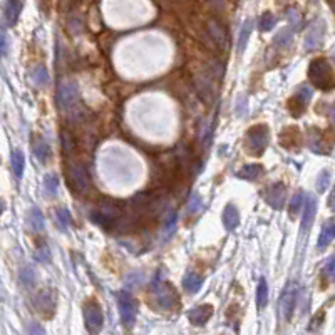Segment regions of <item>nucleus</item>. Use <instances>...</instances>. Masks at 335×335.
I'll use <instances>...</instances> for the list:
<instances>
[{
  "label": "nucleus",
  "mask_w": 335,
  "mask_h": 335,
  "mask_svg": "<svg viewBox=\"0 0 335 335\" xmlns=\"http://www.w3.org/2000/svg\"><path fill=\"white\" fill-rule=\"evenodd\" d=\"M154 300L156 305L165 308V310H171L178 305V292L173 288V285H169L168 281H154Z\"/></svg>",
  "instance_id": "nucleus-6"
},
{
  "label": "nucleus",
  "mask_w": 335,
  "mask_h": 335,
  "mask_svg": "<svg viewBox=\"0 0 335 335\" xmlns=\"http://www.w3.org/2000/svg\"><path fill=\"white\" fill-rule=\"evenodd\" d=\"M295 303H297V285L288 283V286L283 290V295L280 297L279 302V310L281 320L288 322L292 319L293 310H295Z\"/></svg>",
  "instance_id": "nucleus-8"
},
{
  "label": "nucleus",
  "mask_w": 335,
  "mask_h": 335,
  "mask_svg": "<svg viewBox=\"0 0 335 335\" xmlns=\"http://www.w3.org/2000/svg\"><path fill=\"white\" fill-rule=\"evenodd\" d=\"M34 307L39 314L44 317H52L56 312V292L54 290H42L37 293V297L34 298Z\"/></svg>",
  "instance_id": "nucleus-10"
},
{
  "label": "nucleus",
  "mask_w": 335,
  "mask_h": 335,
  "mask_svg": "<svg viewBox=\"0 0 335 335\" xmlns=\"http://www.w3.org/2000/svg\"><path fill=\"white\" fill-rule=\"evenodd\" d=\"M280 143L285 148H297L300 144V131H298V127L295 126L285 127L280 134Z\"/></svg>",
  "instance_id": "nucleus-15"
},
{
  "label": "nucleus",
  "mask_w": 335,
  "mask_h": 335,
  "mask_svg": "<svg viewBox=\"0 0 335 335\" xmlns=\"http://www.w3.org/2000/svg\"><path fill=\"white\" fill-rule=\"evenodd\" d=\"M37 260H39V262H42V263H46V262H49V260H51V251H49V248H47L46 245H42V246H39V248H37Z\"/></svg>",
  "instance_id": "nucleus-36"
},
{
  "label": "nucleus",
  "mask_w": 335,
  "mask_h": 335,
  "mask_svg": "<svg viewBox=\"0 0 335 335\" xmlns=\"http://www.w3.org/2000/svg\"><path fill=\"white\" fill-rule=\"evenodd\" d=\"M67 183L76 193H86L89 188V178L82 166L79 165H70L67 168Z\"/></svg>",
  "instance_id": "nucleus-9"
},
{
  "label": "nucleus",
  "mask_w": 335,
  "mask_h": 335,
  "mask_svg": "<svg viewBox=\"0 0 335 335\" xmlns=\"http://www.w3.org/2000/svg\"><path fill=\"white\" fill-rule=\"evenodd\" d=\"M20 279H22V281H24V285L32 286V285L35 283V275H34V270H32V268H25V270L22 272Z\"/></svg>",
  "instance_id": "nucleus-35"
},
{
  "label": "nucleus",
  "mask_w": 335,
  "mask_h": 335,
  "mask_svg": "<svg viewBox=\"0 0 335 335\" xmlns=\"http://www.w3.org/2000/svg\"><path fill=\"white\" fill-rule=\"evenodd\" d=\"M176 220H178V217H176V213H173L169 217V220H168V223H166V231L168 233H171L174 230V226H176Z\"/></svg>",
  "instance_id": "nucleus-41"
},
{
  "label": "nucleus",
  "mask_w": 335,
  "mask_h": 335,
  "mask_svg": "<svg viewBox=\"0 0 335 335\" xmlns=\"http://www.w3.org/2000/svg\"><path fill=\"white\" fill-rule=\"evenodd\" d=\"M57 188H59V178H57V174L56 173L46 174V178H44V189H46L47 195L54 196L57 193Z\"/></svg>",
  "instance_id": "nucleus-25"
},
{
  "label": "nucleus",
  "mask_w": 335,
  "mask_h": 335,
  "mask_svg": "<svg viewBox=\"0 0 335 335\" xmlns=\"http://www.w3.org/2000/svg\"><path fill=\"white\" fill-rule=\"evenodd\" d=\"M82 314H84V324H86V329L89 330V334L98 335L104 324L103 308H101L99 302L96 300V298H87L82 305Z\"/></svg>",
  "instance_id": "nucleus-4"
},
{
  "label": "nucleus",
  "mask_w": 335,
  "mask_h": 335,
  "mask_svg": "<svg viewBox=\"0 0 335 335\" xmlns=\"http://www.w3.org/2000/svg\"><path fill=\"white\" fill-rule=\"evenodd\" d=\"M119 303V314H121V322L126 327H133L136 322V314H138V303L127 292L117 293Z\"/></svg>",
  "instance_id": "nucleus-7"
},
{
  "label": "nucleus",
  "mask_w": 335,
  "mask_h": 335,
  "mask_svg": "<svg viewBox=\"0 0 335 335\" xmlns=\"http://www.w3.org/2000/svg\"><path fill=\"white\" fill-rule=\"evenodd\" d=\"M56 217H57V222L62 228H67L70 224V213L67 208H59L56 211Z\"/></svg>",
  "instance_id": "nucleus-31"
},
{
  "label": "nucleus",
  "mask_w": 335,
  "mask_h": 335,
  "mask_svg": "<svg viewBox=\"0 0 335 335\" xmlns=\"http://www.w3.org/2000/svg\"><path fill=\"white\" fill-rule=\"evenodd\" d=\"M292 34H293V30L290 27L281 30V32L275 37V44H279V46H286V44L290 42V39H292Z\"/></svg>",
  "instance_id": "nucleus-34"
},
{
  "label": "nucleus",
  "mask_w": 335,
  "mask_h": 335,
  "mask_svg": "<svg viewBox=\"0 0 335 335\" xmlns=\"http://www.w3.org/2000/svg\"><path fill=\"white\" fill-rule=\"evenodd\" d=\"M60 139H62V149L65 153H72L74 149H76V138H74L70 131L62 129V133H60Z\"/></svg>",
  "instance_id": "nucleus-28"
},
{
  "label": "nucleus",
  "mask_w": 335,
  "mask_h": 335,
  "mask_svg": "<svg viewBox=\"0 0 335 335\" xmlns=\"http://www.w3.org/2000/svg\"><path fill=\"white\" fill-rule=\"evenodd\" d=\"M30 77H32V81L37 84V86H46V84L49 82V74H47V69L44 67V65L34 67L32 72H30Z\"/></svg>",
  "instance_id": "nucleus-24"
},
{
  "label": "nucleus",
  "mask_w": 335,
  "mask_h": 335,
  "mask_svg": "<svg viewBox=\"0 0 335 335\" xmlns=\"http://www.w3.org/2000/svg\"><path fill=\"white\" fill-rule=\"evenodd\" d=\"M275 24H277V17L273 15L272 12H265V14L262 15V19H260V30L267 32V30L273 29Z\"/></svg>",
  "instance_id": "nucleus-29"
},
{
  "label": "nucleus",
  "mask_w": 335,
  "mask_h": 335,
  "mask_svg": "<svg viewBox=\"0 0 335 335\" xmlns=\"http://www.w3.org/2000/svg\"><path fill=\"white\" fill-rule=\"evenodd\" d=\"M315 211H317V200L314 196L307 198L305 213H303V220H302V231H307L308 228H310V224L315 218Z\"/></svg>",
  "instance_id": "nucleus-17"
},
{
  "label": "nucleus",
  "mask_w": 335,
  "mask_h": 335,
  "mask_svg": "<svg viewBox=\"0 0 335 335\" xmlns=\"http://www.w3.org/2000/svg\"><path fill=\"white\" fill-rule=\"evenodd\" d=\"M312 96H314V92H312V89L308 86H300V87H298V91L295 92V98H297L302 104H305V106L310 103Z\"/></svg>",
  "instance_id": "nucleus-30"
},
{
  "label": "nucleus",
  "mask_w": 335,
  "mask_h": 335,
  "mask_svg": "<svg viewBox=\"0 0 335 335\" xmlns=\"http://www.w3.org/2000/svg\"><path fill=\"white\" fill-rule=\"evenodd\" d=\"M223 223L226 230H235L240 223V215H238V210L233 205H228L223 211Z\"/></svg>",
  "instance_id": "nucleus-18"
},
{
  "label": "nucleus",
  "mask_w": 335,
  "mask_h": 335,
  "mask_svg": "<svg viewBox=\"0 0 335 335\" xmlns=\"http://www.w3.org/2000/svg\"><path fill=\"white\" fill-rule=\"evenodd\" d=\"M268 139H270V131H268V126L257 124V126L250 127L248 133H246L245 146H246V149H248V153L260 156V154L267 149Z\"/></svg>",
  "instance_id": "nucleus-5"
},
{
  "label": "nucleus",
  "mask_w": 335,
  "mask_h": 335,
  "mask_svg": "<svg viewBox=\"0 0 335 335\" xmlns=\"http://www.w3.org/2000/svg\"><path fill=\"white\" fill-rule=\"evenodd\" d=\"M223 76V65L222 64H211L208 67L203 69V72L196 77V86L200 91L201 98L206 103H211L213 98L217 96L218 82Z\"/></svg>",
  "instance_id": "nucleus-1"
},
{
  "label": "nucleus",
  "mask_w": 335,
  "mask_h": 335,
  "mask_svg": "<svg viewBox=\"0 0 335 335\" xmlns=\"http://www.w3.org/2000/svg\"><path fill=\"white\" fill-rule=\"evenodd\" d=\"M201 285H203V277L198 275V273H193V272L188 273L183 280V286L188 293H196L198 290L201 288Z\"/></svg>",
  "instance_id": "nucleus-20"
},
{
  "label": "nucleus",
  "mask_w": 335,
  "mask_h": 335,
  "mask_svg": "<svg viewBox=\"0 0 335 335\" xmlns=\"http://www.w3.org/2000/svg\"><path fill=\"white\" fill-rule=\"evenodd\" d=\"M324 275L327 277L329 281L334 280V257H330L327 260V265L324 267Z\"/></svg>",
  "instance_id": "nucleus-38"
},
{
  "label": "nucleus",
  "mask_w": 335,
  "mask_h": 335,
  "mask_svg": "<svg viewBox=\"0 0 335 335\" xmlns=\"http://www.w3.org/2000/svg\"><path fill=\"white\" fill-rule=\"evenodd\" d=\"M3 210H5V203H3L2 200H0V215L3 213Z\"/></svg>",
  "instance_id": "nucleus-42"
},
{
  "label": "nucleus",
  "mask_w": 335,
  "mask_h": 335,
  "mask_svg": "<svg viewBox=\"0 0 335 335\" xmlns=\"http://www.w3.org/2000/svg\"><path fill=\"white\" fill-rule=\"evenodd\" d=\"M308 77H310L312 84L319 87L322 91H332L334 87V72L332 65L329 64L327 59L324 57H317L310 62L308 67Z\"/></svg>",
  "instance_id": "nucleus-2"
},
{
  "label": "nucleus",
  "mask_w": 335,
  "mask_h": 335,
  "mask_svg": "<svg viewBox=\"0 0 335 335\" xmlns=\"http://www.w3.org/2000/svg\"><path fill=\"white\" fill-rule=\"evenodd\" d=\"M206 32H208V35L211 37V41L217 44V47H220V49H226L228 32H226V27H224L222 22L217 19L208 20V24H206Z\"/></svg>",
  "instance_id": "nucleus-11"
},
{
  "label": "nucleus",
  "mask_w": 335,
  "mask_h": 335,
  "mask_svg": "<svg viewBox=\"0 0 335 335\" xmlns=\"http://www.w3.org/2000/svg\"><path fill=\"white\" fill-rule=\"evenodd\" d=\"M324 32H325V27L322 22H315L314 25H310L307 34V44H305L307 49L314 51L317 47H320L322 41H324Z\"/></svg>",
  "instance_id": "nucleus-13"
},
{
  "label": "nucleus",
  "mask_w": 335,
  "mask_h": 335,
  "mask_svg": "<svg viewBox=\"0 0 335 335\" xmlns=\"http://www.w3.org/2000/svg\"><path fill=\"white\" fill-rule=\"evenodd\" d=\"M29 332H30V335H46V330H44L42 325H39V324H32V325H30Z\"/></svg>",
  "instance_id": "nucleus-40"
},
{
  "label": "nucleus",
  "mask_w": 335,
  "mask_h": 335,
  "mask_svg": "<svg viewBox=\"0 0 335 335\" xmlns=\"http://www.w3.org/2000/svg\"><path fill=\"white\" fill-rule=\"evenodd\" d=\"M283 200H285V184L283 183H277L270 186L267 193V203L270 206H273L275 210H279L283 206Z\"/></svg>",
  "instance_id": "nucleus-14"
},
{
  "label": "nucleus",
  "mask_w": 335,
  "mask_h": 335,
  "mask_svg": "<svg viewBox=\"0 0 335 335\" xmlns=\"http://www.w3.org/2000/svg\"><path fill=\"white\" fill-rule=\"evenodd\" d=\"M303 205V193H297L292 200H290V215L295 217V213H298Z\"/></svg>",
  "instance_id": "nucleus-32"
},
{
  "label": "nucleus",
  "mask_w": 335,
  "mask_h": 335,
  "mask_svg": "<svg viewBox=\"0 0 335 335\" xmlns=\"http://www.w3.org/2000/svg\"><path fill=\"white\" fill-rule=\"evenodd\" d=\"M57 103L62 111H67L70 114H76L82 111L81 101H79V89L77 84L74 81H64L59 84L57 91Z\"/></svg>",
  "instance_id": "nucleus-3"
},
{
  "label": "nucleus",
  "mask_w": 335,
  "mask_h": 335,
  "mask_svg": "<svg viewBox=\"0 0 335 335\" xmlns=\"http://www.w3.org/2000/svg\"><path fill=\"white\" fill-rule=\"evenodd\" d=\"M34 153H35V156L39 158V161H42V163H47L52 156L49 144H47L44 139H39L37 143L34 144Z\"/></svg>",
  "instance_id": "nucleus-22"
},
{
  "label": "nucleus",
  "mask_w": 335,
  "mask_h": 335,
  "mask_svg": "<svg viewBox=\"0 0 335 335\" xmlns=\"http://www.w3.org/2000/svg\"><path fill=\"white\" fill-rule=\"evenodd\" d=\"M24 166H25L24 153L19 151V149H15V151L12 153V169H14V174L19 179L22 178V174H24Z\"/></svg>",
  "instance_id": "nucleus-23"
},
{
  "label": "nucleus",
  "mask_w": 335,
  "mask_h": 335,
  "mask_svg": "<svg viewBox=\"0 0 335 335\" xmlns=\"http://www.w3.org/2000/svg\"><path fill=\"white\" fill-rule=\"evenodd\" d=\"M8 51V39L3 30H0V57H3Z\"/></svg>",
  "instance_id": "nucleus-37"
},
{
  "label": "nucleus",
  "mask_w": 335,
  "mask_h": 335,
  "mask_svg": "<svg viewBox=\"0 0 335 335\" xmlns=\"http://www.w3.org/2000/svg\"><path fill=\"white\" fill-rule=\"evenodd\" d=\"M334 235H335V228H334V220L330 218L327 223L324 224V228H322L320 231V238H319V248H325V246H329L332 243L334 240Z\"/></svg>",
  "instance_id": "nucleus-19"
},
{
  "label": "nucleus",
  "mask_w": 335,
  "mask_h": 335,
  "mask_svg": "<svg viewBox=\"0 0 335 335\" xmlns=\"http://www.w3.org/2000/svg\"><path fill=\"white\" fill-rule=\"evenodd\" d=\"M263 173V168L260 165H248V166H243L240 171H238V178H243V179H257L260 174Z\"/></svg>",
  "instance_id": "nucleus-21"
},
{
  "label": "nucleus",
  "mask_w": 335,
  "mask_h": 335,
  "mask_svg": "<svg viewBox=\"0 0 335 335\" xmlns=\"http://www.w3.org/2000/svg\"><path fill=\"white\" fill-rule=\"evenodd\" d=\"M267 300H268V285H267L265 279H262L258 283V288H257V307L263 308L267 305Z\"/></svg>",
  "instance_id": "nucleus-27"
},
{
  "label": "nucleus",
  "mask_w": 335,
  "mask_h": 335,
  "mask_svg": "<svg viewBox=\"0 0 335 335\" xmlns=\"http://www.w3.org/2000/svg\"><path fill=\"white\" fill-rule=\"evenodd\" d=\"M22 7H24V3L22 2H7L5 3V20H7L8 27H14V25L17 24Z\"/></svg>",
  "instance_id": "nucleus-16"
},
{
  "label": "nucleus",
  "mask_w": 335,
  "mask_h": 335,
  "mask_svg": "<svg viewBox=\"0 0 335 335\" xmlns=\"http://www.w3.org/2000/svg\"><path fill=\"white\" fill-rule=\"evenodd\" d=\"M200 196L198 195H195L191 198V200H189V203H188V213H195V211L200 208Z\"/></svg>",
  "instance_id": "nucleus-39"
},
{
  "label": "nucleus",
  "mask_w": 335,
  "mask_h": 335,
  "mask_svg": "<svg viewBox=\"0 0 335 335\" xmlns=\"http://www.w3.org/2000/svg\"><path fill=\"white\" fill-rule=\"evenodd\" d=\"M251 32V22H246L243 25V29H241V34H240V41H238V51H243L245 46H246V41H248V35Z\"/></svg>",
  "instance_id": "nucleus-33"
},
{
  "label": "nucleus",
  "mask_w": 335,
  "mask_h": 335,
  "mask_svg": "<svg viewBox=\"0 0 335 335\" xmlns=\"http://www.w3.org/2000/svg\"><path fill=\"white\" fill-rule=\"evenodd\" d=\"M213 315V307L205 303V305H198L188 312V320L193 325H205L210 320V317Z\"/></svg>",
  "instance_id": "nucleus-12"
},
{
  "label": "nucleus",
  "mask_w": 335,
  "mask_h": 335,
  "mask_svg": "<svg viewBox=\"0 0 335 335\" xmlns=\"http://www.w3.org/2000/svg\"><path fill=\"white\" fill-rule=\"evenodd\" d=\"M29 223L30 226H32L34 231H42L44 230V217L41 213V210L34 208L32 211L29 213Z\"/></svg>",
  "instance_id": "nucleus-26"
}]
</instances>
